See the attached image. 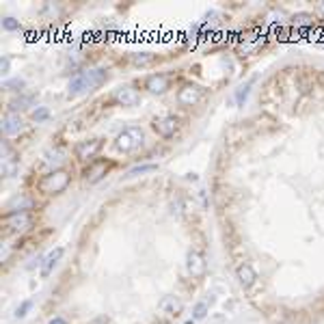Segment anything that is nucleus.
<instances>
[{
	"label": "nucleus",
	"mask_w": 324,
	"mask_h": 324,
	"mask_svg": "<svg viewBox=\"0 0 324 324\" xmlns=\"http://www.w3.org/2000/svg\"><path fill=\"white\" fill-rule=\"evenodd\" d=\"M156 164H138V167H134V169H130L128 171V177H132V175H141V173H149V171H156Z\"/></svg>",
	"instance_id": "obj_21"
},
{
	"label": "nucleus",
	"mask_w": 324,
	"mask_h": 324,
	"mask_svg": "<svg viewBox=\"0 0 324 324\" xmlns=\"http://www.w3.org/2000/svg\"><path fill=\"white\" fill-rule=\"evenodd\" d=\"M31 208H33V199L31 197H16V199H11V201H9L7 210H11V212H26V210H31Z\"/></svg>",
	"instance_id": "obj_17"
},
{
	"label": "nucleus",
	"mask_w": 324,
	"mask_h": 324,
	"mask_svg": "<svg viewBox=\"0 0 324 324\" xmlns=\"http://www.w3.org/2000/svg\"><path fill=\"white\" fill-rule=\"evenodd\" d=\"M4 225L9 227V231H26L33 225V218L28 212H9L4 216Z\"/></svg>",
	"instance_id": "obj_6"
},
{
	"label": "nucleus",
	"mask_w": 324,
	"mask_h": 324,
	"mask_svg": "<svg viewBox=\"0 0 324 324\" xmlns=\"http://www.w3.org/2000/svg\"><path fill=\"white\" fill-rule=\"evenodd\" d=\"M63 257V248H54V251H50L46 257H43V264H41V277H48L50 272H52V268L58 264V259Z\"/></svg>",
	"instance_id": "obj_16"
},
{
	"label": "nucleus",
	"mask_w": 324,
	"mask_h": 324,
	"mask_svg": "<svg viewBox=\"0 0 324 324\" xmlns=\"http://www.w3.org/2000/svg\"><path fill=\"white\" fill-rule=\"evenodd\" d=\"M203 97V89L197 84H184L177 91V104L179 106H194Z\"/></svg>",
	"instance_id": "obj_7"
},
{
	"label": "nucleus",
	"mask_w": 324,
	"mask_h": 324,
	"mask_svg": "<svg viewBox=\"0 0 324 324\" xmlns=\"http://www.w3.org/2000/svg\"><path fill=\"white\" fill-rule=\"evenodd\" d=\"M182 301H179L177 296H173V294H169V296H162V301L158 303V309L164 313V316H177L179 311H182Z\"/></svg>",
	"instance_id": "obj_13"
},
{
	"label": "nucleus",
	"mask_w": 324,
	"mask_h": 324,
	"mask_svg": "<svg viewBox=\"0 0 324 324\" xmlns=\"http://www.w3.org/2000/svg\"><path fill=\"white\" fill-rule=\"evenodd\" d=\"M16 173H18V158L13 156L7 145H2V175L13 177Z\"/></svg>",
	"instance_id": "obj_14"
},
{
	"label": "nucleus",
	"mask_w": 324,
	"mask_h": 324,
	"mask_svg": "<svg viewBox=\"0 0 324 324\" xmlns=\"http://www.w3.org/2000/svg\"><path fill=\"white\" fill-rule=\"evenodd\" d=\"M113 99L119 104V106H138L141 104V95H138V91L132 87V84H121V87L114 89L113 93Z\"/></svg>",
	"instance_id": "obj_4"
},
{
	"label": "nucleus",
	"mask_w": 324,
	"mask_h": 324,
	"mask_svg": "<svg viewBox=\"0 0 324 324\" xmlns=\"http://www.w3.org/2000/svg\"><path fill=\"white\" fill-rule=\"evenodd\" d=\"M104 141L102 138H91V141H80L74 149V153H76L78 160H93V158L97 156V152L102 149Z\"/></svg>",
	"instance_id": "obj_5"
},
{
	"label": "nucleus",
	"mask_w": 324,
	"mask_h": 324,
	"mask_svg": "<svg viewBox=\"0 0 324 324\" xmlns=\"http://www.w3.org/2000/svg\"><path fill=\"white\" fill-rule=\"evenodd\" d=\"M22 126H24V121L18 113H7L2 117V134H7V136L18 134L19 130H22Z\"/></svg>",
	"instance_id": "obj_12"
},
{
	"label": "nucleus",
	"mask_w": 324,
	"mask_h": 324,
	"mask_svg": "<svg viewBox=\"0 0 324 324\" xmlns=\"http://www.w3.org/2000/svg\"><path fill=\"white\" fill-rule=\"evenodd\" d=\"M0 72H2V76H7V74L11 72V58H9V57L0 58Z\"/></svg>",
	"instance_id": "obj_29"
},
{
	"label": "nucleus",
	"mask_w": 324,
	"mask_h": 324,
	"mask_svg": "<svg viewBox=\"0 0 324 324\" xmlns=\"http://www.w3.org/2000/svg\"><path fill=\"white\" fill-rule=\"evenodd\" d=\"M320 11L324 13V0H322V2H320Z\"/></svg>",
	"instance_id": "obj_32"
},
{
	"label": "nucleus",
	"mask_w": 324,
	"mask_h": 324,
	"mask_svg": "<svg viewBox=\"0 0 324 324\" xmlns=\"http://www.w3.org/2000/svg\"><path fill=\"white\" fill-rule=\"evenodd\" d=\"M130 61H132L134 65H138V67H145V65H149L153 61V54L149 52H134L130 54Z\"/></svg>",
	"instance_id": "obj_19"
},
{
	"label": "nucleus",
	"mask_w": 324,
	"mask_h": 324,
	"mask_svg": "<svg viewBox=\"0 0 324 324\" xmlns=\"http://www.w3.org/2000/svg\"><path fill=\"white\" fill-rule=\"evenodd\" d=\"M106 171H108V162L106 160H95V162H91L87 169H84V179H87L89 184H95L99 182L104 175H106Z\"/></svg>",
	"instance_id": "obj_10"
},
{
	"label": "nucleus",
	"mask_w": 324,
	"mask_h": 324,
	"mask_svg": "<svg viewBox=\"0 0 324 324\" xmlns=\"http://www.w3.org/2000/svg\"><path fill=\"white\" fill-rule=\"evenodd\" d=\"M106 78H108V72L102 69V67L84 69V72H78L76 76L69 80L67 91H69V95H78V93L93 91V89H97L99 84L106 82Z\"/></svg>",
	"instance_id": "obj_1"
},
{
	"label": "nucleus",
	"mask_w": 324,
	"mask_h": 324,
	"mask_svg": "<svg viewBox=\"0 0 324 324\" xmlns=\"http://www.w3.org/2000/svg\"><path fill=\"white\" fill-rule=\"evenodd\" d=\"M145 89H147L149 93H153V95H160V93H164L169 89L167 74H152V76H147Z\"/></svg>",
	"instance_id": "obj_11"
},
{
	"label": "nucleus",
	"mask_w": 324,
	"mask_h": 324,
	"mask_svg": "<svg viewBox=\"0 0 324 324\" xmlns=\"http://www.w3.org/2000/svg\"><path fill=\"white\" fill-rule=\"evenodd\" d=\"M33 119L37 123H41V121H46V119H50V111L46 106H39V108H35L33 111Z\"/></svg>",
	"instance_id": "obj_25"
},
{
	"label": "nucleus",
	"mask_w": 324,
	"mask_h": 324,
	"mask_svg": "<svg viewBox=\"0 0 324 324\" xmlns=\"http://www.w3.org/2000/svg\"><path fill=\"white\" fill-rule=\"evenodd\" d=\"M208 316V303H197L192 309V318L194 320H203Z\"/></svg>",
	"instance_id": "obj_22"
},
{
	"label": "nucleus",
	"mask_w": 324,
	"mask_h": 324,
	"mask_svg": "<svg viewBox=\"0 0 324 324\" xmlns=\"http://www.w3.org/2000/svg\"><path fill=\"white\" fill-rule=\"evenodd\" d=\"M186 324H194V322H192V320H188V322H186Z\"/></svg>",
	"instance_id": "obj_33"
},
{
	"label": "nucleus",
	"mask_w": 324,
	"mask_h": 324,
	"mask_svg": "<svg viewBox=\"0 0 324 324\" xmlns=\"http://www.w3.org/2000/svg\"><path fill=\"white\" fill-rule=\"evenodd\" d=\"M31 307H33V303H31V301H24L22 305H19V307L16 309V318H24L28 311H31Z\"/></svg>",
	"instance_id": "obj_28"
},
{
	"label": "nucleus",
	"mask_w": 324,
	"mask_h": 324,
	"mask_svg": "<svg viewBox=\"0 0 324 324\" xmlns=\"http://www.w3.org/2000/svg\"><path fill=\"white\" fill-rule=\"evenodd\" d=\"M292 22H294V26H311L313 24V16L311 13H296V16L292 18Z\"/></svg>",
	"instance_id": "obj_20"
},
{
	"label": "nucleus",
	"mask_w": 324,
	"mask_h": 324,
	"mask_svg": "<svg viewBox=\"0 0 324 324\" xmlns=\"http://www.w3.org/2000/svg\"><path fill=\"white\" fill-rule=\"evenodd\" d=\"M2 87H4V89H9V91H22L24 80H22V78H11V80H4V82H2Z\"/></svg>",
	"instance_id": "obj_23"
},
{
	"label": "nucleus",
	"mask_w": 324,
	"mask_h": 324,
	"mask_svg": "<svg viewBox=\"0 0 324 324\" xmlns=\"http://www.w3.org/2000/svg\"><path fill=\"white\" fill-rule=\"evenodd\" d=\"M63 160V152L61 149H50V152L46 153V162L48 164H58Z\"/></svg>",
	"instance_id": "obj_24"
},
{
	"label": "nucleus",
	"mask_w": 324,
	"mask_h": 324,
	"mask_svg": "<svg viewBox=\"0 0 324 324\" xmlns=\"http://www.w3.org/2000/svg\"><path fill=\"white\" fill-rule=\"evenodd\" d=\"M89 324H111V322H108L106 316H97V318H93V320L89 322Z\"/></svg>",
	"instance_id": "obj_30"
},
{
	"label": "nucleus",
	"mask_w": 324,
	"mask_h": 324,
	"mask_svg": "<svg viewBox=\"0 0 324 324\" xmlns=\"http://www.w3.org/2000/svg\"><path fill=\"white\" fill-rule=\"evenodd\" d=\"M2 28H4V31H9V33L19 31V22L16 18H2Z\"/></svg>",
	"instance_id": "obj_26"
},
{
	"label": "nucleus",
	"mask_w": 324,
	"mask_h": 324,
	"mask_svg": "<svg viewBox=\"0 0 324 324\" xmlns=\"http://www.w3.org/2000/svg\"><path fill=\"white\" fill-rule=\"evenodd\" d=\"M50 324H67V322H65V318L57 316V318H52V320H50Z\"/></svg>",
	"instance_id": "obj_31"
},
{
	"label": "nucleus",
	"mask_w": 324,
	"mask_h": 324,
	"mask_svg": "<svg viewBox=\"0 0 324 324\" xmlns=\"http://www.w3.org/2000/svg\"><path fill=\"white\" fill-rule=\"evenodd\" d=\"M28 104H33V95H22V97H16L9 102V113H18L22 108H26Z\"/></svg>",
	"instance_id": "obj_18"
},
{
	"label": "nucleus",
	"mask_w": 324,
	"mask_h": 324,
	"mask_svg": "<svg viewBox=\"0 0 324 324\" xmlns=\"http://www.w3.org/2000/svg\"><path fill=\"white\" fill-rule=\"evenodd\" d=\"M236 277H238V281H240L242 287H251L253 283L257 281V272L253 270L251 264H240L238 270H236Z\"/></svg>",
	"instance_id": "obj_15"
},
{
	"label": "nucleus",
	"mask_w": 324,
	"mask_h": 324,
	"mask_svg": "<svg viewBox=\"0 0 324 324\" xmlns=\"http://www.w3.org/2000/svg\"><path fill=\"white\" fill-rule=\"evenodd\" d=\"M69 182H72V175H69L67 171H63V169H54V171H50L48 175H43V179L39 182V191L46 192V194H58L69 186Z\"/></svg>",
	"instance_id": "obj_3"
},
{
	"label": "nucleus",
	"mask_w": 324,
	"mask_h": 324,
	"mask_svg": "<svg viewBox=\"0 0 324 324\" xmlns=\"http://www.w3.org/2000/svg\"><path fill=\"white\" fill-rule=\"evenodd\" d=\"M206 268H208L206 257H203L199 251H191L186 255V270L192 279H201L203 275H206Z\"/></svg>",
	"instance_id": "obj_8"
},
{
	"label": "nucleus",
	"mask_w": 324,
	"mask_h": 324,
	"mask_svg": "<svg viewBox=\"0 0 324 324\" xmlns=\"http://www.w3.org/2000/svg\"><path fill=\"white\" fill-rule=\"evenodd\" d=\"M248 91H251V82H247L244 87H240V89L236 91V102H238V104H244V99L248 97Z\"/></svg>",
	"instance_id": "obj_27"
},
{
	"label": "nucleus",
	"mask_w": 324,
	"mask_h": 324,
	"mask_svg": "<svg viewBox=\"0 0 324 324\" xmlns=\"http://www.w3.org/2000/svg\"><path fill=\"white\" fill-rule=\"evenodd\" d=\"M152 128H153V132H156L158 136L171 138L173 134H175V130H177V119L173 117V114H164V117H158L156 121L152 123Z\"/></svg>",
	"instance_id": "obj_9"
},
{
	"label": "nucleus",
	"mask_w": 324,
	"mask_h": 324,
	"mask_svg": "<svg viewBox=\"0 0 324 324\" xmlns=\"http://www.w3.org/2000/svg\"><path fill=\"white\" fill-rule=\"evenodd\" d=\"M143 141H145L143 130L138 126H128V128H123L121 132L117 134V138H114V147H117L119 152L128 153V152H134V149L141 147Z\"/></svg>",
	"instance_id": "obj_2"
}]
</instances>
